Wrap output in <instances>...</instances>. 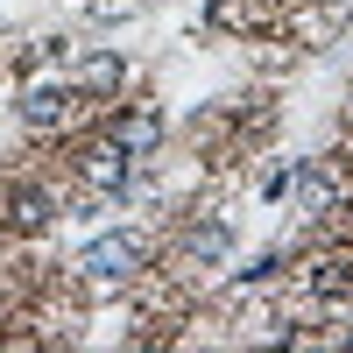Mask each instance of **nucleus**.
<instances>
[{"label": "nucleus", "mask_w": 353, "mask_h": 353, "mask_svg": "<svg viewBox=\"0 0 353 353\" xmlns=\"http://www.w3.org/2000/svg\"><path fill=\"white\" fill-rule=\"evenodd\" d=\"M78 269L99 276V283H121L134 269H149V241H141V233H99V241L78 254Z\"/></svg>", "instance_id": "obj_1"}, {"label": "nucleus", "mask_w": 353, "mask_h": 353, "mask_svg": "<svg viewBox=\"0 0 353 353\" xmlns=\"http://www.w3.org/2000/svg\"><path fill=\"white\" fill-rule=\"evenodd\" d=\"M78 176H85L92 191H113V198H121L128 176H134V156H128L113 134H99V141H85V149H78Z\"/></svg>", "instance_id": "obj_2"}, {"label": "nucleus", "mask_w": 353, "mask_h": 353, "mask_svg": "<svg viewBox=\"0 0 353 353\" xmlns=\"http://www.w3.org/2000/svg\"><path fill=\"white\" fill-rule=\"evenodd\" d=\"M121 149L141 163V156H156L163 149V113H149V106H134V113H113V128H106Z\"/></svg>", "instance_id": "obj_3"}, {"label": "nucleus", "mask_w": 353, "mask_h": 353, "mask_svg": "<svg viewBox=\"0 0 353 353\" xmlns=\"http://www.w3.org/2000/svg\"><path fill=\"white\" fill-rule=\"evenodd\" d=\"M71 85H78V92H92V99H106V92H121V85H128V64H121V57H85Z\"/></svg>", "instance_id": "obj_4"}, {"label": "nucleus", "mask_w": 353, "mask_h": 353, "mask_svg": "<svg viewBox=\"0 0 353 353\" xmlns=\"http://www.w3.org/2000/svg\"><path fill=\"white\" fill-rule=\"evenodd\" d=\"M64 113H71V85H36V92L21 99V121L28 128H57Z\"/></svg>", "instance_id": "obj_5"}, {"label": "nucleus", "mask_w": 353, "mask_h": 353, "mask_svg": "<svg viewBox=\"0 0 353 353\" xmlns=\"http://www.w3.org/2000/svg\"><path fill=\"white\" fill-rule=\"evenodd\" d=\"M50 212H57V205H50V191H36V184L8 198V226H14V233H36V226H50Z\"/></svg>", "instance_id": "obj_6"}, {"label": "nucleus", "mask_w": 353, "mask_h": 353, "mask_svg": "<svg viewBox=\"0 0 353 353\" xmlns=\"http://www.w3.org/2000/svg\"><path fill=\"white\" fill-rule=\"evenodd\" d=\"M297 205H304V212H325V205H332V176L325 170H297Z\"/></svg>", "instance_id": "obj_7"}, {"label": "nucleus", "mask_w": 353, "mask_h": 353, "mask_svg": "<svg viewBox=\"0 0 353 353\" xmlns=\"http://www.w3.org/2000/svg\"><path fill=\"white\" fill-rule=\"evenodd\" d=\"M184 248H191L198 261H219V254H226V226H198V233H191Z\"/></svg>", "instance_id": "obj_8"}, {"label": "nucleus", "mask_w": 353, "mask_h": 353, "mask_svg": "<svg viewBox=\"0 0 353 353\" xmlns=\"http://www.w3.org/2000/svg\"><path fill=\"white\" fill-rule=\"evenodd\" d=\"M346 290V261H325V269H318V297H339Z\"/></svg>", "instance_id": "obj_9"}, {"label": "nucleus", "mask_w": 353, "mask_h": 353, "mask_svg": "<svg viewBox=\"0 0 353 353\" xmlns=\"http://www.w3.org/2000/svg\"><path fill=\"white\" fill-rule=\"evenodd\" d=\"M346 346H353V339H346Z\"/></svg>", "instance_id": "obj_10"}]
</instances>
